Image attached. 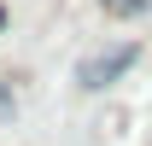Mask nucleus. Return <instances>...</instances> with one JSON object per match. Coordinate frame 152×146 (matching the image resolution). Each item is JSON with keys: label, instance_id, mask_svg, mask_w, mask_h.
Wrapping results in <instances>:
<instances>
[{"label": "nucleus", "instance_id": "2", "mask_svg": "<svg viewBox=\"0 0 152 146\" xmlns=\"http://www.w3.org/2000/svg\"><path fill=\"white\" fill-rule=\"evenodd\" d=\"M99 6H105V12H117V18H140L152 0H99Z\"/></svg>", "mask_w": 152, "mask_h": 146}, {"label": "nucleus", "instance_id": "3", "mask_svg": "<svg viewBox=\"0 0 152 146\" xmlns=\"http://www.w3.org/2000/svg\"><path fill=\"white\" fill-rule=\"evenodd\" d=\"M12 111V82H0V117Z\"/></svg>", "mask_w": 152, "mask_h": 146}, {"label": "nucleus", "instance_id": "1", "mask_svg": "<svg viewBox=\"0 0 152 146\" xmlns=\"http://www.w3.org/2000/svg\"><path fill=\"white\" fill-rule=\"evenodd\" d=\"M134 64V47H111V53H99L82 64V88H105V82H117V76Z\"/></svg>", "mask_w": 152, "mask_h": 146}]
</instances>
